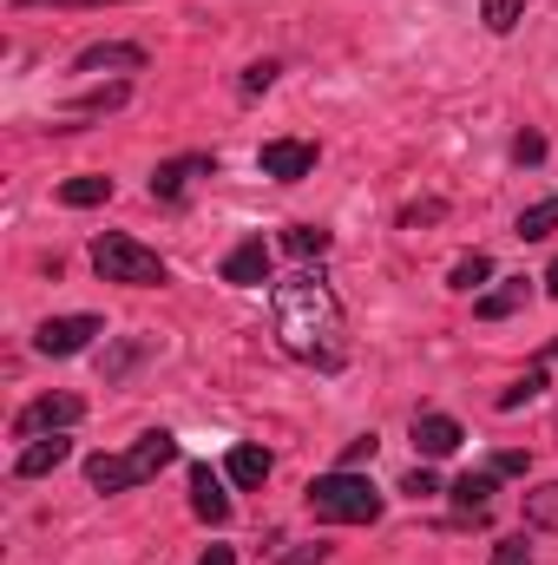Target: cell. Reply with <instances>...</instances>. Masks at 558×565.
<instances>
[{"mask_svg": "<svg viewBox=\"0 0 558 565\" xmlns=\"http://www.w3.org/2000/svg\"><path fill=\"white\" fill-rule=\"evenodd\" d=\"M270 309H277V342L296 355V362H315V369H342V355H348V322H342V302H335V289L315 277V270H302V277L277 282V296H270Z\"/></svg>", "mask_w": 558, "mask_h": 565, "instance_id": "cell-1", "label": "cell"}, {"mask_svg": "<svg viewBox=\"0 0 558 565\" xmlns=\"http://www.w3.org/2000/svg\"><path fill=\"white\" fill-rule=\"evenodd\" d=\"M178 460V440L164 434V427H151V434H139L126 454H93L86 460V480L99 487V493H132V487H144L158 467H171Z\"/></svg>", "mask_w": 558, "mask_h": 565, "instance_id": "cell-2", "label": "cell"}, {"mask_svg": "<svg viewBox=\"0 0 558 565\" xmlns=\"http://www.w3.org/2000/svg\"><path fill=\"white\" fill-rule=\"evenodd\" d=\"M309 513L315 520H329V526H375L382 520V493L362 480V473H348V467H335V473H322V480H309Z\"/></svg>", "mask_w": 558, "mask_h": 565, "instance_id": "cell-3", "label": "cell"}, {"mask_svg": "<svg viewBox=\"0 0 558 565\" xmlns=\"http://www.w3.org/2000/svg\"><path fill=\"white\" fill-rule=\"evenodd\" d=\"M93 270H99L106 282H126V289H158V282H171L164 257H158V250H144L139 237H126V231L93 237Z\"/></svg>", "mask_w": 558, "mask_h": 565, "instance_id": "cell-4", "label": "cell"}, {"mask_svg": "<svg viewBox=\"0 0 558 565\" xmlns=\"http://www.w3.org/2000/svg\"><path fill=\"white\" fill-rule=\"evenodd\" d=\"M93 335H106L99 316H53V322H40L33 349L40 355H79V349H93Z\"/></svg>", "mask_w": 558, "mask_h": 565, "instance_id": "cell-5", "label": "cell"}, {"mask_svg": "<svg viewBox=\"0 0 558 565\" xmlns=\"http://www.w3.org/2000/svg\"><path fill=\"white\" fill-rule=\"evenodd\" d=\"M79 415H86V402H79V395H40V402H26V408H20L13 434H20V440H33V434H60V427H73Z\"/></svg>", "mask_w": 558, "mask_h": 565, "instance_id": "cell-6", "label": "cell"}, {"mask_svg": "<svg viewBox=\"0 0 558 565\" xmlns=\"http://www.w3.org/2000/svg\"><path fill=\"white\" fill-rule=\"evenodd\" d=\"M191 178H217V158H211V151H191V158H164V164L151 171V198H158V204H178V198L191 191Z\"/></svg>", "mask_w": 558, "mask_h": 565, "instance_id": "cell-7", "label": "cell"}, {"mask_svg": "<svg viewBox=\"0 0 558 565\" xmlns=\"http://www.w3.org/2000/svg\"><path fill=\"white\" fill-rule=\"evenodd\" d=\"M257 164H264V178L296 184V178H309V171H315V145H309V139H270L264 151H257Z\"/></svg>", "mask_w": 558, "mask_h": 565, "instance_id": "cell-8", "label": "cell"}, {"mask_svg": "<svg viewBox=\"0 0 558 565\" xmlns=\"http://www.w3.org/2000/svg\"><path fill=\"white\" fill-rule=\"evenodd\" d=\"M73 73H144V46L132 40H99L73 60Z\"/></svg>", "mask_w": 558, "mask_h": 565, "instance_id": "cell-9", "label": "cell"}, {"mask_svg": "<svg viewBox=\"0 0 558 565\" xmlns=\"http://www.w3.org/2000/svg\"><path fill=\"white\" fill-rule=\"evenodd\" d=\"M224 282H237V289H257V282H270V244H264V237L237 244V250L224 257Z\"/></svg>", "mask_w": 558, "mask_h": 565, "instance_id": "cell-10", "label": "cell"}, {"mask_svg": "<svg viewBox=\"0 0 558 565\" xmlns=\"http://www.w3.org/2000/svg\"><path fill=\"white\" fill-rule=\"evenodd\" d=\"M460 440H466V434H460V422H453V415H415V447H420V460H447Z\"/></svg>", "mask_w": 558, "mask_h": 565, "instance_id": "cell-11", "label": "cell"}, {"mask_svg": "<svg viewBox=\"0 0 558 565\" xmlns=\"http://www.w3.org/2000/svg\"><path fill=\"white\" fill-rule=\"evenodd\" d=\"M66 454H73V440H66V434H46V440H26V447H20V460H13V473H20V480H40V473H53V467H66Z\"/></svg>", "mask_w": 558, "mask_h": 565, "instance_id": "cell-12", "label": "cell"}, {"mask_svg": "<svg viewBox=\"0 0 558 565\" xmlns=\"http://www.w3.org/2000/svg\"><path fill=\"white\" fill-rule=\"evenodd\" d=\"M191 507H197L204 526H224V520H230V500H224V487H217V473H211L204 460L191 467Z\"/></svg>", "mask_w": 558, "mask_h": 565, "instance_id": "cell-13", "label": "cell"}, {"mask_svg": "<svg viewBox=\"0 0 558 565\" xmlns=\"http://www.w3.org/2000/svg\"><path fill=\"white\" fill-rule=\"evenodd\" d=\"M493 487H500V473H493V467L460 473V480H453V507H460V513H486V507H493Z\"/></svg>", "mask_w": 558, "mask_h": 565, "instance_id": "cell-14", "label": "cell"}, {"mask_svg": "<svg viewBox=\"0 0 558 565\" xmlns=\"http://www.w3.org/2000/svg\"><path fill=\"white\" fill-rule=\"evenodd\" d=\"M106 198H112V178H99V171H79V178H66V184H60V204H66V211L106 204Z\"/></svg>", "mask_w": 558, "mask_h": 565, "instance_id": "cell-15", "label": "cell"}, {"mask_svg": "<svg viewBox=\"0 0 558 565\" xmlns=\"http://www.w3.org/2000/svg\"><path fill=\"white\" fill-rule=\"evenodd\" d=\"M526 296H533V289H526V277H513L506 289H493V296H480V302H473V316H480V322H506L513 309H526Z\"/></svg>", "mask_w": 558, "mask_h": 565, "instance_id": "cell-16", "label": "cell"}, {"mask_svg": "<svg viewBox=\"0 0 558 565\" xmlns=\"http://www.w3.org/2000/svg\"><path fill=\"white\" fill-rule=\"evenodd\" d=\"M224 467H230L237 487H264V480H270V454H264V447H230Z\"/></svg>", "mask_w": 558, "mask_h": 565, "instance_id": "cell-17", "label": "cell"}, {"mask_svg": "<svg viewBox=\"0 0 558 565\" xmlns=\"http://www.w3.org/2000/svg\"><path fill=\"white\" fill-rule=\"evenodd\" d=\"M526 526H539V533H558V480H539V487L526 493Z\"/></svg>", "mask_w": 558, "mask_h": 565, "instance_id": "cell-18", "label": "cell"}, {"mask_svg": "<svg viewBox=\"0 0 558 565\" xmlns=\"http://www.w3.org/2000/svg\"><path fill=\"white\" fill-rule=\"evenodd\" d=\"M282 250L302 257V264H309V257H329V231H322V224H289V231H282Z\"/></svg>", "mask_w": 558, "mask_h": 565, "instance_id": "cell-19", "label": "cell"}, {"mask_svg": "<svg viewBox=\"0 0 558 565\" xmlns=\"http://www.w3.org/2000/svg\"><path fill=\"white\" fill-rule=\"evenodd\" d=\"M126 99H132V86H126V79H112V86H86V93L73 99V113H119Z\"/></svg>", "mask_w": 558, "mask_h": 565, "instance_id": "cell-20", "label": "cell"}, {"mask_svg": "<svg viewBox=\"0 0 558 565\" xmlns=\"http://www.w3.org/2000/svg\"><path fill=\"white\" fill-rule=\"evenodd\" d=\"M558 231V198H539L533 211H519V237L526 244H539V237H552Z\"/></svg>", "mask_w": 558, "mask_h": 565, "instance_id": "cell-21", "label": "cell"}, {"mask_svg": "<svg viewBox=\"0 0 558 565\" xmlns=\"http://www.w3.org/2000/svg\"><path fill=\"white\" fill-rule=\"evenodd\" d=\"M493 277V257H480V250H473V257H460V264H453V289H480V282Z\"/></svg>", "mask_w": 558, "mask_h": 565, "instance_id": "cell-22", "label": "cell"}, {"mask_svg": "<svg viewBox=\"0 0 558 565\" xmlns=\"http://www.w3.org/2000/svg\"><path fill=\"white\" fill-rule=\"evenodd\" d=\"M539 388H546V369H533V375H526V382H513V388H506V395H500V408H506V415H513V408H526V402H539Z\"/></svg>", "mask_w": 558, "mask_h": 565, "instance_id": "cell-23", "label": "cell"}, {"mask_svg": "<svg viewBox=\"0 0 558 565\" xmlns=\"http://www.w3.org/2000/svg\"><path fill=\"white\" fill-rule=\"evenodd\" d=\"M480 13H486V26H493V33H513V26H519V13H526V0H486Z\"/></svg>", "mask_w": 558, "mask_h": 565, "instance_id": "cell-24", "label": "cell"}, {"mask_svg": "<svg viewBox=\"0 0 558 565\" xmlns=\"http://www.w3.org/2000/svg\"><path fill=\"white\" fill-rule=\"evenodd\" d=\"M270 86H277V60H257V66L244 73V93L257 99V93H270Z\"/></svg>", "mask_w": 558, "mask_h": 565, "instance_id": "cell-25", "label": "cell"}, {"mask_svg": "<svg viewBox=\"0 0 558 565\" xmlns=\"http://www.w3.org/2000/svg\"><path fill=\"white\" fill-rule=\"evenodd\" d=\"M375 447H382L375 434H362V440H348V454H342V467H348V473H362V460H375Z\"/></svg>", "mask_w": 558, "mask_h": 565, "instance_id": "cell-26", "label": "cell"}, {"mask_svg": "<svg viewBox=\"0 0 558 565\" xmlns=\"http://www.w3.org/2000/svg\"><path fill=\"white\" fill-rule=\"evenodd\" d=\"M493 565H533V546L526 540H500L493 546Z\"/></svg>", "mask_w": 558, "mask_h": 565, "instance_id": "cell-27", "label": "cell"}, {"mask_svg": "<svg viewBox=\"0 0 558 565\" xmlns=\"http://www.w3.org/2000/svg\"><path fill=\"white\" fill-rule=\"evenodd\" d=\"M513 158H519V164H539V158H546V139H539V132H519V139H513Z\"/></svg>", "mask_w": 558, "mask_h": 565, "instance_id": "cell-28", "label": "cell"}, {"mask_svg": "<svg viewBox=\"0 0 558 565\" xmlns=\"http://www.w3.org/2000/svg\"><path fill=\"white\" fill-rule=\"evenodd\" d=\"M401 493H415V500H427V493H440V480H433V473H427V467H415V473H408V480H401Z\"/></svg>", "mask_w": 558, "mask_h": 565, "instance_id": "cell-29", "label": "cell"}, {"mask_svg": "<svg viewBox=\"0 0 558 565\" xmlns=\"http://www.w3.org/2000/svg\"><path fill=\"white\" fill-rule=\"evenodd\" d=\"M20 13H33V7H126V0H13Z\"/></svg>", "mask_w": 558, "mask_h": 565, "instance_id": "cell-30", "label": "cell"}, {"mask_svg": "<svg viewBox=\"0 0 558 565\" xmlns=\"http://www.w3.org/2000/svg\"><path fill=\"white\" fill-rule=\"evenodd\" d=\"M322 559H329V546H289L277 565H322Z\"/></svg>", "mask_w": 558, "mask_h": 565, "instance_id": "cell-31", "label": "cell"}, {"mask_svg": "<svg viewBox=\"0 0 558 565\" xmlns=\"http://www.w3.org/2000/svg\"><path fill=\"white\" fill-rule=\"evenodd\" d=\"M493 473L506 480V473H526V454H493Z\"/></svg>", "mask_w": 558, "mask_h": 565, "instance_id": "cell-32", "label": "cell"}, {"mask_svg": "<svg viewBox=\"0 0 558 565\" xmlns=\"http://www.w3.org/2000/svg\"><path fill=\"white\" fill-rule=\"evenodd\" d=\"M197 565H237V553H230V546H211V553H204Z\"/></svg>", "mask_w": 558, "mask_h": 565, "instance_id": "cell-33", "label": "cell"}, {"mask_svg": "<svg viewBox=\"0 0 558 565\" xmlns=\"http://www.w3.org/2000/svg\"><path fill=\"white\" fill-rule=\"evenodd\" d=\"M546 289H552V296H558V264H552V270H546Z\"/></svg>", "mask_w": 558, "mask_h": 565, "instance_id": "cell-34", "label": "cell"}]
</instances>
